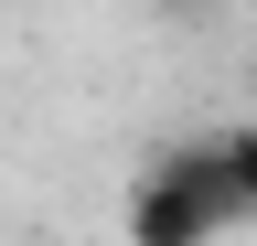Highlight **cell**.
<instances>
[{"mask_svg":"<svg viewBox=\"0 0 257 246\" xmlns=\"http://www.w3.org/2000/svg\"><path fill=\"white\" fill-rule=\"evenodd\" d=\"M161 11H193V0H161Z\"/></svg>","mask_w":257,"mask_h":246,"instance_id":"3957f363","label":"cell"},{"mask_svg":"<svg viewBox=\"0 0 257 246\" xmlns=\"http://www.w3.org/2000/svg\"><path fill=\"white\" fill-rule=\"evenodd\" d=\"M246 225V193L214 139H182L128 182V246H225Z\"/></svg>","mask_w":257,"mask_h":246,"instance_id":"6da1fadb","label":"cell"},{"mask_svg":"<svg viewBox=\"0 0 257 246\" xmlns=\"http://www.w3.org/2000/svg\"><path fill=\"white\" fill-rule=\"evenodd\" d=\"M214 150H225V171H236V193H246V225H257V118L236 139H214Z\"/></svg>","mask_w":257,"mask_h":246,"instance_id":"7a4b0ae2","label":"cell"}]
</instances>
